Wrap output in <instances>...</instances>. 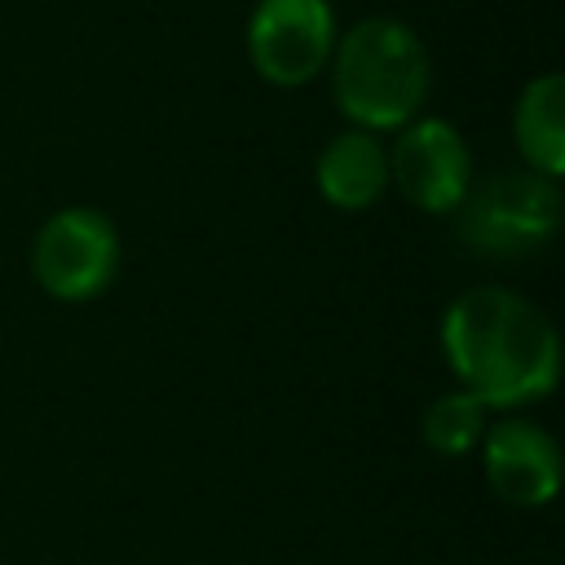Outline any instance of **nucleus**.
<instances>
[{
    "label": "nucleus",
    "instance_id": "obj_7",
    "mask_svg": "<svg viewBox=\"0 0 565 565\" xmlns=\"http://www.w3.org/2000/svg\"><path fill=\"white\" fill-rule=\"evenodd\" d=\"M490 490L512 508H547L561 490V446L543 424L503 415L477 446Z\"/></svg>",
    "mask_w": 565,
    "mask_h": 565
},
{
    "label": "nucleus",
    "instance_id": "obj_9",
    "mask_svg": "<svg viewBox=\"0 0 565 565\" xmlns=\"http://www.w3.org/2000/svg\"><path fill=\"white\" fill-rule=\"evenodd\" d=\"M512 146L539 177H565V79L543 71L521 84L512 102Z\"/></svg>",
    "mask_w": 565,
    "mask_h": 565
},
{
    "label": "nucleus",
    "instance_id": "obj_6",
    "mask_svg": "<svg viewBox=\"0 0 565 565\" xmlns=\"http://www.w3.org/2000/svg\"><path fill=\"white\" fill-rule=\"evenodd\" d=\"M388 185L428 216H450L472 190V150L441 115H415L393 132Z\"/></svg>",
    "mask_w": 565,
    "mask_h": 565
},
{
    "label": "nucleus",
    "instance_id": "obj_3",
    "mask_svg": "<svg viewBox=\"0 0 565 565\" xmlns=\"http://www.w3.org/2000/svg\"><path fill=\"white\" fill-rule=\"evenodd\" d=\"M463 247L490 260H521L543 252L561 230V181L530 168L499 172L463 194L450 212Z\"/></svg>",
    "mask_w": 565,
    "mask_h": 565
},
{
    "label": "nucleus",
    "instance_id": "obj_5",
    "mask_svg": "<svg viewBox=\"0 0 565 565\" xmlns=\"http://www.w3.org/2000/svg\"><path fill=\"white\" fill-rule=\"evenodd\" d=\"M335 9L331 0H256L247 13V62L274 88L313 84L335 49Z\"/></svg>",
    "mask_w": 565,
    "mask_h": 565
},
{
    "label": "nucleus",
    "instance_id": "obj_8",
    "mask_svg": "<svg viewBox=\"0 0 565 565\" xmlns=\"http://www.w3.org/2000/svg\"><path fill=\"white\" fill-rule=\"evenodd\" d=\"M313 185L335 212H366L388 194V146L380 132L340 128L313 159Z\"/></svg>",
    "mask_w": 565,
    "mask_h": 565
},
{
    "label": "nucleus",
    "instance_id": "obj_2",
    "mask_svg": "<svg viewBox=\"0 0 565 565\" xmlns=\"http://www.w3.org/2000/svg\"><path fill=\"white\" fill-rule=\"evenodd\" d=\"M327 75L344 124L384 137L411 124L415 115H424L433 62L411 22L388 13H366L335 35Z\"/></svg>",
    "mask_w": 565,
    "mask_h": 565
},
{
    "label": "nucleus",
    "instance_id": "obj_4",
    "mask_svg": "<svg viewBox=\"0 0 565 565\" xmlns=\"http://www.w3.org/2000/svg\"><path fill=\"white\" fill-rule=\"evenodd\" d=\"M124 247L119 230L102 207L71 203L44 216L31 238V278L62 305H88L110 291Z\"/></svg>",
    "mask_w": 565,
    "mask_h": 565
},
{
    "label": "nucleus",
    "instance_id": "obj_10",
    "mask_svg": "<svg viewBox=\"0 0 565 565\" xmlns=\"http://www.w3.org/2000/svg\"><path fill=\"white\" fill-rule=\"evenodd\" d=\"M486 424H490V406L481 397H472L468 388H450V393L433 397L428 411L419 415V437L433 455L463 459L481 446Z\"/></svg>",
    "mask_w": 565,
    "mask_h": 565
},
{
    "label": "nucleus",
    "instance_id": "obj_1",
    "mask_svg": "<svg viewBox=\"0 0 565 565\" xmlns=\"http://www.w3.org/2000/svg\"><path fill=\"white\" fill-rule=\"evenodd\" d=\"M437 344L459 388L503 415L552 397L561 380L556 322L530 296L494 282L468 287L441 309Z\"/></svg>",
    "mask_w": 565,
    "mask_h": 565
}]
</instances>
